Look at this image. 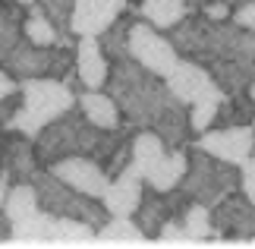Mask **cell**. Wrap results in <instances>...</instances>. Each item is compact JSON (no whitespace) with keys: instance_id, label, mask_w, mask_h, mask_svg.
<instances>
[{"instance_id":"cell-1","label":"cell","mask_w":255,"mask_h":249,"mask_svg":"<svg viewBox=\"0 0 255 249\" xmlns=\"http://www.w3.org/2000/svg\"><path fill=\"white\" fill-rule=\"evenodd\" d=\"M167 38L180 57L205 66L214 60H255V32L240 28L233 19H208L199 9H189Z\"/></svg>"},{"instance_id":"cell-2","label":"cell","mask_w":255,"mask_h":249,"mask_svg":"<svg viewBox=\"0 0 255 249\" xmlns=\"http://www.w3.org/2000/svg\"><path fill=\"white\" fill-rule=\"evenodd\" d=\"M107 95L117 101L126 126L145 129L158 117V111L170 101V88L161 76L148 73L142 63H135L132 57H120L111 60V76H107Z\"/></svg>"},{"instance_id":"cell-3","label":"cell","mask_w":255,"mask_h":249,"mask_svg":"<svg viewBox=\"0 0 255 249\" xmlns=\"http://www.w3.org/2000/svg\"><path fill=\"white\" fill-rule=\"evenodd\" d=\"M104 129H98L79 114V107H70L66 114H60L57 120L44 123L38 133L32 136V145H35V158L38 164L51 167L54 161L60 158H70V155H95L98 142H101Z\"/></svg>"},{"instance_id":"cell-4","label":"cell","mask_w":255,"mask_h":249,"mask_svg":"<svg viewBox=\"0 0 255 249\" xmlns=\"http://www.w3.org/2000/svg\"><path fill=\"white\" fill-rule=\"evenodd\" d=\"M19 95H22V104H19V111L13 114L6 129H19L25 136H35L44 123L57 120L60 114L76 107V92L63 79H51V76L22 79Z\"/></svg>"},{"instance_id":"cell-5","label":"cell","mask_w":255,"mask_h":249,"mask_svg":"<svg viewBox=\"0 0 255 249\" xmlns=\"http://www.w3.org/2000/svg\"><path fill=\"white\" fill-rule=\"evenodd\" d=\"M186 152H189V164H186V174L176 189L189 202H202L211 208L227 193L240 189V164L221 161V158L208 155L199 145H186Z\"/></svg>"},{"instance_id":"cell-6","label":"cell","mask_w":255,"mask_h":249,"mask_svg":"<svg viewBox=\"0 0 255 249\" xmlns=\"http://www.w3.org/2000/svg\"><path fill=\"white\" fill-rule=\"evenodd\" d=\"M32 186L38 193L41 208L51 212V215H57V218H79V221L92 224L95 231L111 218L101 199L85 196V193H79V189L66 186L60 177H54L51 171H35L32 174Z\"/></svg>"},{"instance_id":"cell-7","label":"cell","mask_w":255,"mask_h":249,"mask_svg":"<svg viewBox=\"0 0 255 249\" xmlns=\"http://www.w3.org/2000/svg\"><path fill=\"white\" fill-rule=\"evenodd\" d=\"M0 66H3L16 82H22V79H38V76L63 79L76 66V47H66V44H32V41L22 38V41L0 60Z\"/></svg>"},{"instance_id":"cell-8","label":"cell","mask_w":255,"mask_h":249,"mask_svg":"<svg viewBox=\"0 0 255 249\" xmlns=\"http://www.w3.org/2000/svg\"><path fill=\"white\" fill-rule=\"evenodd\" d=\"M211 237L208 243H249L255 234V205L243 196V189H233L211 205Z\"/></svg>"},{"instance_id":"cell-9","label":"cell","mask_w":255,"mask_h":249,"mask_svg":"<svg viewBox=\"0 0 255 249\" xmlns=\"http://www.w3.org/2000/svg\"><path fill=\"white\" fill-rule=\"evenodd\" d=\"M129 57L161 79L180 60L170 38L161 28H154L151 22H145V19H132V25H129Z\"/></svg>"},{"instance_id":"cell-10","label":"cell","mask_w":255,"mask_h":249,"mask_svg":"<svg viewBox=\"0 0 255 249\" xmlns=\"http://www.w3.org/2000/svg\"><path fill=\"white\" fill-rule=\"evenodd\" d=\"M164 82H167L170 95L176 101H183L186 107L202 101V98H208V95H214V92H224V88L214 82V76L208 73V66L195 63V60H186V57L176 60V66L164 76Z\"/></svg>"},{"instance_id":"cell-11","label":"cell","mask_w":255,"mask_h":249,"mask_svg":"<svg viewBox=\"0 0 255 249\" xmlns=\"http://www.w3.org/2000/svg\"><path fill=\"white\" fill-rule=\"evenodd\" d=\"M47 171H51L54 177H60L66 186L79 189V193H85V196H95V199H101L107 193V186H111L107 171L95 161V158H88V155L60 158V161H54Z\"/></svg>"},{"instance_id":"cell-12","label":"cell","mask_w":255,"mask_h":249,"mask_svg":"<svg viewBox=\"0 0 255 249\" xmlns=\"http://www.w3.org/2000/svg\"><path fill=\"white\" fill-rule=\"evenodd\" d=\"M252 139H255L252 123H246V126H208L205 133H199L195 145L205 148L214 158H221V161L240 164L246 155H252Z\"/></svg>"},{"instance_id":"cell-13","label":"cell","mask_w":255,"mask_h":249,"mask_svg":"<svg viewBox=\"0 0 255 249\" xmlns=\"http://www.w3.org/2000/svg\"><path fill=\"white\" fill-rule=\"evenodd\" d=\"M0 171L9 174V180H32L38 171V158L32 136L19 133V129H0Z\"/></svg>"},{"instance_id":"cell-14","label":"cell","mask_w":255,"mask_h":249,"mask_svg":"<svg viewBox=\"0 0 255 249\" xmlns=\"http://www.w3.org/2000/svg\"><path fill=\"white\" fill-rule=\"evenodd\" d=\"M126 9V0H73V19L70 32L76 38L82 35H101Z\"/></svg>"},{"instance_id":"cell-15","label":"cell","mask_w":255,"mask_h":249,"mask_svg":"<svg viewBox=\"0 0 255 249\" xmlns=\"http://www.w3.org/2000/svg\"><path fill=\"white\" fill-rule=\"evenodd\" d=\"M76 79L79 88H104L107 76H111V57L104 54L98 35H82L76 41Z\"/></svg>"},{"instance_id":"cell-16","label":"cell","mask_w":255,"mask_h":249,"mask_svg":"<svg viewBox=\"0 0 255 249\" xmlns=\"http://www.w3.org/2000/svg\"><path fill=\"white\" fill-rule=\"evenodd\" d=\"M142 189H145V180L132 167H126V171H120L117 177H111V186H107V193L101 196L107 215L111 218H132V212L139 208Z\"/></svg>"},{"instance_id":"cell-17","label":"cell","mask_w":255,"mask_h":249,"mask_svg":"<svg viewBox=\"0 0 255 249\" xmlns=\"http://www.w3.org/2000/svg\"><path fill=\"white\" fill-rule=\"evenodd\" d=\"M167 148H180V145H189V136H192V126H189V107L183 101H176L170 95V101L158 111V117L151 120V126Z\"/></svg>"},{"instance_id":"cell-18","label":"cell","mask_w":255,"mask_h":249,"mask_svg":"<svg viewBox=\"0 0 255 249\" xmlns=\"http://www.w3.org/2000/svg\"><path fill=\"white\" fill-rule=\"evenodd\" d=\"M76 107H79V114L98 129H120L123 126L120 107H117V101L107 92H101V88H82V92L76 95Z\"/></svg>"},{"instance_id":"cell-19","label":"cell","mask_w":255,"mask_h":249,"mask_svg":"<svg viewBox=\"0 0 255 249\" xmlns=\"http://www.w3.org/2000/svg\"><path fill=\"white\" fill-rule=\"evenodd\" d=\"M252 117H255V98L249 95V85H246V88L224 92L211 126H246L252 123Z\"/></svg>"},{"instance_id":"cell-20","label":"cell","mask_w":255,"mask_h":249,"mask_svg":"<svg viewBox=\"0 0 255 249\" xmlns=\"http://www.w3.org/2000/svg\"><path fill=\"white\" fill-rule=\"evenodd\" d=\"M51 227H54V215L38 208L35 215L9 224V243H16V246H51Z\"/></svg>"},{"instance_id":"cell-21","label":"cell","mask_w":255,"mask_h":249,"mask_svg":"<svg viewBox=\"0 0 255 249\" xmlns=\"http://www.w3.org/2000/svg\"><path fill=\"white\" fill-rule=\"evenodd\" d=\"M151 240L132 218H107L95 231V246H148Z\"/></svg>"},{"instance_id":"cell-22","label":"cell","mask_w":255,"mask_h":249,"mask_svg":"<svg viewBox=\"0 0 255 249\" xmlns=\"http://www.w3.org/2000/svg\"><path fill=\"white\" fill-rule=\"evenodd\" d=\"M189 9H192V3H186V0H142V3L135 6V16L145 19V22H151L154 28H161V32H170Z\"/></svg>"},{"instance_id":"cell-23","label":"cell","mask_w":255,"mask_h":249,"mask_svg":"<svg viewBox=\"0 0 255 249\" xmlns=\"http://www.w3.org/2000/svg\"><path fill=\"white\" fill-rule=\"evenodd\" d=\"M38 208H41V202H38V193H35L32 180H19V183H9L0 212H3V218L9 224H16V221H22V218L35 215Z\"/></svg>"},{"instance_id":"cell-24","label":"cell","mask_w":255,"mask_h":249,"mask_svg":"<svg viewBox=\"0 0 255 249\" xmlns=\"http://www.w3.org/2000/svg\"><path fill=\"white\" fill-rule=\"evenodd\" d=\"M208 73L224 92H233L255 82V60H214L208 63Z\"/></svg>"},{"instance_id":"cell-25","label":"cell","mask_w":255,"mask_h":249,"mask_svg":"<svg viewBox=\"0 0 255 249\" xmlns=\"http://www.w3.org/2000/svg\"><path fill=\"white\" fill-rule=\"evenodd\" d=\"M132 19H135V13H132L129 6H126L123 13L117 16V19H114V22L104 28L101 35H98V41H101L104 54L111 57V60L129 57V25H132Z\"/></svg>"},{"instance_id":"cell-26","label":"cell","mask_w":255,"mask_h":249,"mask_svg":"<svg viewBox=\"0 0 255 249\" xmlns=\"http://www.w3.org/2000/svg\"><path fill=\"white\" fill-rule=\"evenodd\" d=\"M22 3H16V0H0V60L13 51V47L22 41Z\"/></svg>"},{"instance_id":"cell-27","label":"cell","mask_w":255,"mask_h":249,"mask_svg":"<svg viewBox=\"0 0 255 249\" xmlns=\"http://www.w3.org/2000/svg\"><path fill=\"white\" fill-rule=\"evenodd\" d=\"M51 246H95V227L79 218H57L51 227Z\"/></svg>"},{"instance_id":"cell-28","label":"cell","mask_w":255,"mask_h":249,"mask_svg":"<svg viewBox=\"0 0 255 249\" xmlns=\"http://www.w3.org/2000/svg\"><path fill=\"white\" fill-rule=\"evenodd\" d=\"M180 224L186 227V234H189V240L192 246H202V243H208L211 240V208L208 205H202V202H189L183 208V215H180Z\"/></svg>"},{"instance_id":"cell-29","label":"cell","mask_w":255,"mask_h":249,"mask_svg":"<svg viewBox=\"0 0 255 249\" xmlns=\"http://www.w3.org/2000/svg\"><path fill=\"white\" fill-rule=\"evenodd\" d=\"M22 38L32 41V44H57L60 32H57L54 22L38 9V3H32L28 13H25V19H22Z\"/></svg>"},{"instance_id":"cell-30","label":"cell","mask_w":255,"mask_h":249,"mask_svg":"<svg viewBox=\"0 0 255 249\" xmlns=\"http://www.w3.org/2000/svg\"><path fill=\"white\" fill-rule=\"evenodd\" d=\"M38 9L54 22V28L60 35H73L70 32V19H73V0H35Z\"/></svg>"},{"instance_id":"cell-31","label":"cell","mask_w":255,"mask_h":249,"mask_svg":"<svg viewBox=\"0 0 255 249\" xmlns=\"http://www.w3.org/2000/svg\"><path fill=\"white\" fill-rule=\"evenodd\" d=\"M154 243H158V246H192L186 227L180 224V218H167L164 227L158 231V237H154Z\"/></svg>"},{"instance_id":"cell-32","label":"cell","mask_w":255,"mask_h":249,"mask_svg":"<svg viewBox=\"0 0 255 249\" xmlns=\"http://www.w3.org/2000/svg\"><path fill=\"white\" fill-rule=\"evenodd\" d=\"M240 189H243V196L255 205V155H246L240 161Z\"/></svg>"},{"instance_id":"cell-33","label":"cell","mask_w":255,"mask_h":249,"mask_svg":"<svg viewBox=\"0 0 255 249\" xmlns=\"http://www.w3.org/2000/svg\"><path fill=\"white\" fill-rule=\"evenodd\" d=\"M230 19H233L240 28H249V32H255V0H246V3L233 6Z\"/></svg>"},{"instance_id":"cell-34","label":"cell","mask_w":255,"mask_h":249,"mask_svg":"<svg viewBox=\"0 0 255 249\" xmlns=\"http://www.w3.org/2000/svg\"><path fill=\"white\" fill-rule=\"evenodd\" d=\"M202 16H208V19H230V13H233V6L230 3H224V0H202V9H199Z\"/></svg>"},{"instance_id":"cell-35","label":"cell","mask_w":255,"mask_h":249,"mask_svg":"<svg viewBox=\"0 0 255 249\" xmlns=\"http://www.w3.org/2000/svg\"><path fill=\"white\" fill-rule=\"evenodd\" d=\"M139 3H142V0H126V6H129V9H135Z\"/></svg>"},{"instance_id":"cell-36","label":"cell","mask_w":255,"mask_h":249,"mask_svg":"<svg viewBox=\"0 0 255 249\" xmlns=\"http://www.w3.org/2000/svg\"><path fill=\"white\" fill-rule=\"evenodd\" d=\"M249 95H252V98H255V82H252V85H249ZM252 129H255V117H252Z\"/></svg>"},{"instance_id":"cell-37","label":"cell","mask_w":255,"mask_h":249,"mask_svg":"<svg viewBox=\"0 0 255 249\" xmlns=\"http://www.w3.org/2000/svg\"><path fill=\"white\" fill-rule=\"evenodd\" d=\"M224 3H230V6H240V3H246V0H224Z\"/></svg>"},{"instance_id":"cell-38","label":"cell","mask_w":255,"mask_h":249,"mask_svg":"<svg viewBox=\"0 0 255 249\" xmlns=\"http://www.w3.org/2000/svg\"><path fill=\"white\" fill-rule=\"evenodd\" d=\"M16 3H22V6L28 9V6H32V3H35V0H16Z\"/></svg>"},{"instance_id":"cell-39","label":"cell","mask_w":255,"mask_h":249,"mask_svg":"<svg viewBox=\"0 0 255 249\" xmlns=\"http://www.w3.org/2000/svg\"><path fill=\"white\" fill-rule=\"evenodd\" d=\"M186 3H202V0H186Z\"/></svg>"}]
</instances>
